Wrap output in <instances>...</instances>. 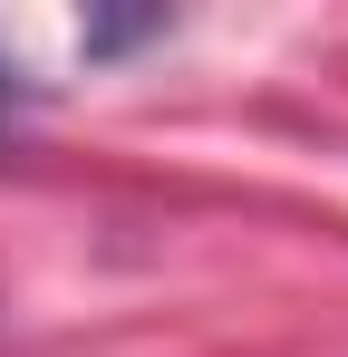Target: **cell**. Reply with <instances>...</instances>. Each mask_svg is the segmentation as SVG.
Wrapping results in <instances>:
<instances>
[{"label":"cell","instance_id":"1","mask_svg":"<svg viewBox=\"0 0 348 357\" xmlns=\"http://www.w3.org/2000/svg\"><path fill=\"white\" fill-rule=\"evenodd\" d=\"M155 29H165V10H136V20L116 10V20H87V59H116V49H136V39H155Z\"/></svg>","mask_w":348,"mask_h":357},{"label":"cell","instance_id":"2","mask_svg":"<svg viewBox=\"0 0 348 357\" xmlns=\"http://www.w3.org/2000/svg\"><path fill=\"white\" fill-rule=\"evenodd\" d=\"M10 107H20V68L0 59V116H10Z\"/></svg>","mask_w":348,"mask_h":357}]
</instances>
